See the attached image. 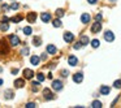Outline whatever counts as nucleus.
I'll return each instance as SVG.
<instances>
[{"label": "nucleus", "instance_id": "obj_42", "mask_svg": "<svg viewBox=\"0 0 121 108\" xmlns=\"http://www.w3.org/2000/svg\"><path fill=\"white\" fill-rule=\"evenodd\" d=\"M3 85V80H0V86Z\"/></svg>", "mask_w": 121, "mask_h": 108}, {"label": "nucleus", "instance_id": "obj_36", "mask_svg": "<svg viewBox=\"0 0 121 108\" xmlns=\"http://www.w3.org/2000/svg\"><path fill=\"white\" fill-rule=\"evenodd\" d=\"M61 76L62 77H66L68 76V70H61Z\"/></svg>", "mask_w": 121, "mask_h": 108}, {"label": "nucleus", "instance_id": "obj_21", "mask_svg": "<svg viewBox=\"0 0 121 108\" xmlns=\"http://www.w3.org/2000/svg\"><path fill=\"white\" fill-rule=\"evenodd\" d=\"M101 102H99V100H94L93 103H91V107L93 108H101Z\"/></svg>", "mask_w": 121, "mask_h": 108}, {"label": "nucleus", "instance_id": "obj_18", "mask_svg": "<svg viewBox=\"0 0 121 108\" xmlns=\"http://www.w3.org/2000/svg\"><path fill=\"white\" fill-rule=\"evenodd\" d=\"M4 96H5V99H13V91L12 90L4 91Z\"/></svg>", "mask_w": 121, "mask_h": 108}, {"label": "nucleus", "instance_id": "obj_41", "mask_svg": "<svg viewBox=\"0 0 121 108\" xmlns=\"http://www.w3.org/2000/svg\"><path fill=\"white\" fill-rule=\"evenodd\" d=\"M40 59H42V60H46V59H47V55H46V54H43V55H42V57H40Z\"/></svg>", "mask_w": 121, "mask_h": 108}, {"label": "nucleus", "instance_id": "obj_13", "mask_svg": "<svg viewBox=\"0 0 121 108\" xmlns=\"http://www.w3.org/2000/svg\"><path fill=\"white\" fill-rule=\"evenodd\" d=\"M109 91H111V89L108 87V86H105V85L100 86V94L101 95H108L109 94Z\"/></svg>", "mask_w": 121, "mask_h": 108}, {"label": "nucleus", "instance_id": "obj_27", "mask_svg": "<svg viewBox=\"0 0 121 108\" xmlns=\"http://www.w3.org/2000/svg\"><path fill=\"white\" fill-rule=\"evenodd\" d=\"M99 44H100V43H99V40H98V39H94L93 42H91V46H93L94 48H96V47H99Z\"/></svg>", "mask_w": 121, "mask_h": 108}, {"label": "nucleus", "instance_id": "obj_22", "mask_svg": "<svg viewBox=\"0 0 121 108\" xmlns=\"http://www.w3.org/2000/svg\"><path fill=\"white\" fill-rule=\"evenodd\" d=\"M8 29H9V25L7 22H1V23H0V30H1V31H7Z\"/></svg>", "mask_w": 121, "mask_h": 108}, {"label": "nucleus", "instance_id": "obj_29", "mask_svg": "<svg viewBox=\"0 0 121 108\" xmlns=\"http://www.w3.org/2000/svg\"><path fill=\"white\" fill-rule=\"evenodd\" d=\"M113 86H115L116 89H121V80H117V81H115V83H113Z\"/></svg>", "mask_w": 121, "mask_h": 108}, {"label": "nucleus", "instance_id": "obj_12", "mask_svg": "<svg viewBox=\"0 0 121 108\" xmlns=\"http://www.w3.org/2000/svg\"><path fill=\"white\" fill-rule=\"evenodd\" d=\"M47 52H48V54H51V55H55L57 52V48L55 47L54 44H48L47 46Z\"/></svg>", "mask_w": 121, "mask_h": 108}, {"label": "nucleus", "instance_id": "obj_23", "mask_svg": "<svg viewBox=\"0 0 121 108\" xmlns=\"http://www.w3.org/2000/svg\"><path fill=\"white\" fill-rule=\"evenodd\" d=\"M40 43H42V40H40V38L35 37V38L33 39V44H34V46H37V47H39V46H40Z\"/></svg>", "mask_w": 121, "mask_h": 108}, {"label": "nucleus", "instance_id": "obj_38", "mask_svg": "<svg viewBox=\"0 0 121 108\" xmlns=\"http://www.w3.org/2000/svg\"><path fill=\"white\" fill-rule=\"evenodd\" d=\"M87 1L90 4H96V1H98V0H87Z\"/></svg>", "mask_w": 121, "mask_h": 108}, {"label": "nucleus", "instance_id": "obj_24", "mask_svg": "<svg viewBox=\"0 0 121 108\" xmlns=\"http://www.w3.org/2000/svg\"><path fill=\"white\" fill-rule=\"evenodd\" d=\"M52 25H54L55 27H61V26H62V23H61V21H60L59 18H56V20H54Z\"/></svg>", "mask_w": 121, "mask_h": 108}, {"label": "nucleus", "instance_id": "obj_6", "mask_svg": "<svg viewBox=\"0 0 121 108\" xmlns=\"http://www.w3.org/2000/svg\"><path fill=\"white\" fill-rule=\"evenodd\" d=\"M26 18H27V22H35V20H37V13L35 12H30V13H27V16H26Z\"/></svg>", "mask_w": 121, "mask_h": 108}, {"label": "nucleus", "instance_id": "obj_3", "mask_svg": "<svg viewBox=\"0 0 121 108\" xmlns=\"http://www.w3.org/2000/svg\"><path fill=\"white\" fill-rule=\"evenodd\" d=\"M43 95H44V99H47V100H52L54 99V94H52V91L50 90V89H44L43 90Z\"/></svg>", "mask_w": 121, "mask_h": 108}, {"label": "nucleus", "instance_id": "obj_9", "mask_svg": "<svg viewBox=\"0 0 121 108\" xmlns=\"http://www.w3.org/2000/svg\"><path fill=\"white\" fill-rule=\"evenodd\" d=\"M73 39H74V35L72 34V33H64V40L66 43L73 42Z\"/></svg>", "mask_w": 121, "mask_h": 108}, {"label": "nucleus", "instance_id": "obj_10", "mask_svg": "<svg viewBox=\"0 0 121 108\" xmlns=\"http://www.w3.org/2000/svg\"><path fill=\"white\" fill-rule=\"evenodd\" d=\"M23 77L27 78V80H31L34 77V72L31 70V69H25V70H23Z\"/></svg>", "mask_w": 121, "mask_h": 108}, {"label": "nucleus", "instance_id": "obj_15", "mask_svg": "<svg viewBox=\"0 0 121 108\" xmlns=\"http://www.w3.org/2000/svg\"><path fill=\"white\" fill-rule=\"evenodd\" d=\"M40 18H42L43 22H50L51 21V14L50 13H42L40 14Z\"/></svg>", "mask_w": 121, "mask_h": 108}, {"label": "nucleus", "instance_id": "obj_7", "mask_svg": "<svg viewBox=\"0 0 121 108\" xmlns=\"http://www.w3.org/2000/svg\"><path fill=\"white\" fill-rule=\"evenodd\" d=\"M73 81L76 83H81L82 81H83V74H82V73H76L73 76Z\"/></svg>", "mask_w": 121, "mask_h": 108}, {"label": "nucleus", "instance_id": "obj_44", "mask_svg": "<svg viewBox=\"0 0 121 108\" xmlns=\"http://www.w3.org/2000/svg\"><path fill=\"white\" fill-rule=\"evenodd\" d=\"M0 1H1V0H0Z\"/></svg>", "mask_w": 121, "mask_h": 108}, {"label": "nucleus", "instance_id": "obj_34", "mask_svg": "<svg viewBox=\"0 0 121 108\" xmlns=\"http://www.w3.org/2000/svg\"><path fill=\"white\" fill-rule=\"evenodd\" d=\"M35 107V103H27L26 104V108H34Z\"/></svg>", "mask_w": 121, "mask_h": 108}, {"label": "nucleus", "instance_id": "obj_43", "mask_svg": "<svg viewBox=\"0 0 121 108\" xmlns=\"http://www.w3.org/2000/svg\"><path fill=\"white\" fill-rule=\"evenodd\" d=\"M1 72H3V69H1V68H0V73H1Z\"/></svg>", "mask_w": 121, "mask_h": 108}, {"label": "nucleus", "instance_id": "obj_1", "mask_svg": "<svg viewBox=\"0 0 121 108\" xmlns=\"http://www.w3.org/2000/svg\"><path fill=\"white\" fill-rule=\"evenodd\" d=\"M9 48H8V44H7L5 39H1L0 40V55H5L8 54Z\"/></svg>", "mask_w": 121, "mask_h": 108}, {"label": "nucleus", "instance_id": "obj_40", "mask_svg": "<svg viewBox=\"0 0 121 108\" xmlns=\"http://www.w3.org/2000/svg\"><path fill=\"white\" fill-rule=\"evenodd\" d=\"M3 9H4V11H8V9H9V7H8V5H5V4H4V5H3Z\"/></svg>", "mask_w": 121, "mask_h": 108}, {"label": "nucleus", "instance_id": "obj_31", "mask_svg": "<svg viewBox=\"0 0 121 108\" xmlns=\"http://www.w3.org/2000/svg\"><path fill=\"white\" fill-rule=\"evenodd\" d=\"M21 55H29V48L27 47H25V48H22V51H21Z\"/></svg>", "mask_w": 121, "mask_h": 108}, {"label": "nucleus", "instance_id": "obj_25", "mask_svg": "<svg viewBox=\"0 0 121 108\" xmlns=\"http://www.w3.org/2000/svg\"><path fill=\"white\" fill-rule=\"evenodd\" d=\"M21 20H22V16H14V17H12L11 18V21H12V22H20V21Z\"/></svg>", "mask_w": 121, "mask_h": 108}, {"label": "nucleus", "instance_id": "obj_4", "mask_svg": "<svg viewBox=\"0 0 121 108\" xmlns=\"http://www.w3.org/2000/svg\"><path fill=\"white\" fill-rule=\"evenodd\" d=\"M9 42H11V44L13 46V47H16V46L20 44V38L17 37V35H11V37H9Z\"/></svg>", "mask_w": 121, "mask_h": 108}, {"label": "nucleus", "instance_id": "obj_39", "mask_svg": "<svg viewBox=\"0 0 121 108\" xmlns=\"http://www.w3.org/2000/svg\"><path fill=\"white\" fill-rule=\"evenodd\" d=\"M18 73V69H12V74H17Z\"/></svg>", "mask_w": 121, "mask_h": 108}, {"label": "nucleus", "instance_id": "obj_16", "mask_svg": "<svg viewBox=\"0 0 121 108\" xmlns=\"http://www.w3.org/2000/svg\"><path fill=\"white\" fill-rule=\"evenodd\" d=\"M39 61H40V57H38V56H31V59H30V63L35 66L39 64Z\"/></svg>", "mask_w": 121, "mask_h": 108}, {"label": "nucleus", "instance_id": "obj_26", "mask_svg": "<svg viewBox=\"0 0 121 108\" xmlns=\"http://www.w3.org/2000/svg\"><path fill=\"white\" fill-rule=\"evenodd\" d=\"M31 31H33V30H31L30 26H26V27H23V34H25V35H30Z\"/></svg>", "mask_w": 121, "mask_h": 108}, {"label": "nucleus", "instance_id": "obj_11", "mask_svg": "<svg viewBox=\"0 0 121 108\" xmlns=\"http://www.w3.org/2000/svg\"><path fill=\"white\" fill-rule=\"evenodd\" d=\"M68 63L70 64L72 66H76L77 64H78V59H77L76 56H73V55H72V56L68 57Z\"/></svg>", "mask_w": 121, "mask_h": 108}, {"label": "nucleus", "instance_id": "obj_17", "mask_svg": "<svg viewBox=\"0 0 121 108\" xmlns=\"http://www.w3.org/2000/svg\"><path fill=\"white\" fill-rule=\"evenodd\" d=\"M23 85H25V81H23V80H16V81H14V86H16L17 89L23 87Z\"/></svg>", "mask_w": 121, "mask_h": 108}, {"label": "nucleus", "instance_id": "obj_8", "mask_svg": "<svg viewBox=\"0 0 121 108\" xmlns=\"http://www.w3.org/2000/svg\"><path fill=\"white\" fill-rule=\"evenodd\" d=\"M104 39L107 40V42H113V39H115L113 33L112 31H105L104 33Z\"/></svg>", "mask_w": 121, "mask_h": 108}, {"label": "nucleus", "instance_id": "obj_32", "mask_svg": "<svg viewBox=\"0 0 121 108\" xmlns=\"http://www.w3.org/2000/svg\"><path fill=\"white\" fill-rule=\"evenodd\" d=\"M82 43L81 42H78V43H76V44H74V50H79V48H82Z\"/></svg>", "mask_w": 121, "mask_h": 108}, {"label": "nucleus", "instance_id": "obj_2", "mask_svg": "<svg viewBox=\"0 0 121 108\" xmlns=\"http://www.w3.org/2000/svg\"><path fill=\"white\" fill-rule=\"evenodd\" d=\"M100 30H101V23L99 21H96L91 25V33H99Z\"/></svg>", "mask_w": 121, "mask_h": 108}, {"label": "nucleus", "instance_id": "obj_35", "mask_svg": "<svg viewBox=\"0 0 121 108\" xmlns=\"http://www.w3.org/2000/svg\"><path fill=\"white\" fill-rule=\"evenodd\" d=\"M101 18H103V16H101V14H96V16H95V20L96 21H101Z\"/></svg>", "mask_w": 121, "mask_h": 108}, {"label": "nucleus", "instance_id": "obj_19", "mask_svg": "<svg viewBox=\"0 0 121 108\" xmlns=\"http://www.w3.org/2000/svg\"><path fill=\"white\" fill-rule=\"evenodd\" d=\"M39 87H40V82L38 81V82H33L31 83V90L33 91H38L39 90Z\"/></svg>", "mask_w": 121, "mask_h": 108}, {"label": "nucleus", "instance_id": "obj_20", "mask_svg": "<svg viewBox=\"0 0 121 108\" xmlns=\"http://www.w3.org/2000/svg\"><path fill=\"white\" fill-rule=\"evenodd\" d=\"M79 42H81L83 46H86V44H89V42H90V40H89V38L86 37V35H82L81 39H79Z\"/></svg>", "mask_w": 121, "mask_h": 108}, {"label": "nucleus", "instance_id": "obj_33", "mask_svg": "<svg viewBox=\"0 0 121 108\" xmlns=\"http://www.w3.org/2000/svg\"><path fill=\"white\" fill-rule=\"evenodd\" d=\"M11 8L12 9H18V3H12Z\"/></svg>", "mask_w": 121, "mask_h": 108}, {"label": "nucleus", "instance_id": "obj_30", "mask_svg": "<svg viewBox=\"0 0 121 108\" xmlns=\"http://www.w3.org/2000/svg\"><path fill=\"white\" fill-rule=\"evenodd\" d=\"M37 77H38V81H39V82L44 81V76H43L42 73H38V74H37Z\"/></svg>", "mask_w": 121, "mask_h": 108}, {"label": "nucleus", "instance_id": "obj_14", "mask_svg": "<svg viewBox=\"0 0 121 108\" xmlns=\"http://www.w3.org/2000/svg\"><path fill=\"white\" fill-rule=\"evenodd\" d=\"M81 22L82 23H87V22H90V14L89 13H83L81 16Z\"/></svg>", "mask_w": 121, "mask_h": 108}, {"label": "nucleus", "instance_id": "obj_28", "mask_svg": "<svg viewBox=\"0 0 121 108\" xmlns=\"http://www.w3.org/2000/svg\"><path fill=\"white\" fill-rule=\"evenodd\" d=\"M56 16H57V17H62V16H64V11H62V9H57V11H56Z\"/></svg>", "mask_w": 121, "mask_h": 108}, {"label": "nucleus", "instance_id": "obj_37", "mask_svg": "<svg viewBox=\"0 0 121 108\" xmlns=\"http://www.w3.org/2000/svg\"><path fill=\"white\" fill-rule=\"evenodd\" d=\"M8 21H9V18L4 16V17H3V21H1V22H8Z\"/></svg>", "mask_w": 121, "mask_h": 108}, {"label": "nucleus", "instance_id": "obj_5", "mask_svg": "<svg viewBox=\"0 0 121 108\" xmlns=\"http://www.w3.org/2000/svg\"><path fill=\"white\" fill-rule=\"evenodd\" d=\"M52 89H54L55 91L62 90V83H61V81H59V80L54 81V82H52Z\"/></svg>", "mask_w": 121, "mask_h": 108}]
</instances>
